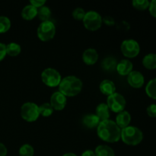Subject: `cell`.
<instances>
[{
  "instance_id": "obj_25",
  "label": "cell",
  "mask_w": 156,
  "mask_h": 156,
  "mask_svg": "<svg viewBox=\"0 0 156 156\" xmlns=\"http://www.w3.org/2000/svg\"><path fill=\"white\" fill-rule=\"evenodd\" d=\"M39 112L40 115H42L43 117H50L53 113V108L50 104L44 103L41 105V106H39Z\"/></svg>"
},
{
  "instance_id": "obj_23",
  "label": "cell",
  "mask_w": 156,
  "mask_h": 156,
  "mask_svg": "<svg viewBox=\"0 0 156 156\" xmlns=\"http://www.w3.org/2000/svg\"><path fill=\"white\" fill-rule=\"evenodd\" d=\"M21 46L16 43H10L6 45V53L11 56H16L21 53Z\"/></svg>"
},
{
  "instance_id": "obj_24",
  "label": "cell",
  "mask_w": 156,
  "mask_h": 156,
  "mask_svg": "<svg viewBox=\"0 0 156 156\" xmlns=\"http://www.w3.org/2000/svg\"><path fill=\"white\" fill-rule=\"evenodd\" d=\"M146 92L149 98L156 100V78L148 82L146 87Z\"/></svg>"
},
{
  "instance_id": "obj_28",
  "label": "cell",
  "mask_w": 156,
  "mask_h": 156,
  "mask_svg": "<svg viewBox=\"0 0 156 156\" xmlns=\"http://www.w3.org/2000/svg\"><path fill=\"white\" fill-rule=\"evenodd\" d=\"M149 2L148 0H133L132 4L134 8L139 10H145L149 6Z\"/></svg>"
},
{
  "instance_id": "obj_37",
  "label": "cell",
  "mask_w": 156,
  "mask_h": 156,
  "mask_svg": "<svg viewBox=\"0 0 156 156\" xmlns=\"http://www.w3.org/2000/svg\"><path fill=\"white\" fill-rule=\"evenodd\" d=\"M62 156H77V155L74 153H72V152H69V153L65 154V155H63Z\"/></svg>"
},
{
  "instance_id": "obj_9",
  "label": "cell",
  "mask_w": 156,
  "mask_h": 156,
  "mask_svg": "<svg viewBox=\"0 0 156 156\" xmlns=\"http://www.w3.org/2000/svg\"><path fill=\"white\" fill-rule=\"evenodd\" d=\"M121 51L125 56L129 58L136 57L140 53V47L136 41L133 39L125 40L121 44Z\"/></svg>"
},
{
  "instance_id": "obj_10",
  "label": "cell",
  "mask_w": 156,
  "mask_h": 156,
  "mask_svg": "<svg viewBox=\"0 0 156 156\" xmlns=\"http://www.w3.org/2000/svg\"><path fill=\"white\" fill-rule=\"evenodd\" d=\"M50 105L56 111H62L66 105V98L59 91L54 92L50 98Z\"/></svg>"
},
{
  "instance_id": "obj_16",
  "label": "cell",
  "mask_w": 156,
  "mask_h": 156,
  "mask_svg": "<svg viewBox=\"0 0 156 156\" xmlns=\"http://www.w3.org/2000/svg\"><path fill=\"white\" fill-rule=\"evenodd\" d=\"M96 115L98 117L101 121L109 120L110 109L107 104H99L96 108Z\"/></svg>"
},
{
  "instance_id": "obj_29",
  "label": "cell",
  "mask_w": 156,
  "mask_h": 156,
  "mask_svg": "<svg viewBox=\"0 0 156 156\" xmlns=\"http://www.w3.org/2000/svg\"><path fill=\"white\" fill-rule=\"evenodd\" d=\"M85 13L86 12H85L83 9H82V8H76L73 12V16L76 20L80 21V20H83Z\"/></svg>"
},
{
  "instance_id": "obj_21",
  "label": "cell",
  "mask_w": 156,
  "mask_h": 156,
  "mask_svg": "<svg viewBox=\"0 0 156 156\" xmlns=\"http://www.w3.org/2000/svg\"><path fill=\"white\" fill-rule=\"evenodd\" d=\"M101 66L104 69L107 70V71H114L117 68V59L112 56H108V57L104 59L101 62Z\"/></svg>"
},
{
  "instance_id": "obj_19",
  "label": "cell",
  "mask_w": 156,
  "mask_h": 156,
  "mask_svg": "<svg viewBox=\"0 0 156 156\" xmlns=\"http://www.w3.org/2000/svg\"><path fill=\"white\" fill-rule=\"evenodd\" d=\"M95 156H115L114 149L106 145H100L94 151Z\"/></svg>"
},
{
  "instance_id": "obj_14",
  "label": "cell",
  "mask_w": 156,
  "mask_h": 156,
  "mask_svg": "<svg viewBox=\"0 0 156 156\" xmlns=\"http://www.w3.org/2000/svg\"><path fill=\"white\" fill-rule=\"evenodd\" d=\"M131 116L129 114V113L126 111H123L122 112L119 113L118 115L117 116L115 123H117V125L119 127L123 129V128L129 126Z\"/></svg>"
},
{
  "instance_id": "obj_8",
  "label": "cell",
  "mask_w": 156,
  "mask_h": 156,
  "mask_svg": "<svg viewBox=\"0 0 156 156\" xmlns=\"http://www.w3.org/2000/svg\"><path fill=\"white\" fill-rule=\"evenodd\" d=\"M126 104L124 97L117 92L108 96L107 99V105L109 109L116 113L122 112L126 107Z\"/></svg>"
},
{
  "instance_id": "obj_33",
  "label": "cell",
  "mask_w": 156,
  "mask_h": 156,
  "mask_svg": "<svg viewBox=\"0 0 156 156\" xmlns=\"http://www.w3.org/2000/svg\"><path fill=\"white\" fill-rule=\"evenodd\" d=\"M6 54V45L3 43H0V61L4 59Z\"/></svg>"
},
{
  "instance_id": "obj_31",
  "label": "cell",
  "mask_w": 156,
  "mask_h": 156,
  "mask_svg": "<svg viewBox=\"0 0 156 156\" xmlns=\"http://www.w3.org/2000/svg\"><path fill=\"white\" fill-rule=\"evenodd\" d=\"M149 12L151 15L156 18V0H152L150 3H149Z\"/></svg>"
},
{
  "instance_id": "obj_34",
  "label": "cell",
  "mask_w": 156,
  "mask_h": 156,
  "mask_svg": "<svg viewBox=\"0 0 156 156\" xmlns=\"http://www.w3.org/2000/svg\"><path fill=\"white\" fill-rule=\"evenodd\" d=\"M102 21H105V24H108V25H113V24H114V20L112 17L106 16L102 19Z\"/></svg>"
},
{
  "instance_id": "obj_1",
  "label": "cell",
  "mask_w": 156,
  "mask_h": 156,
  "mask_svg": "<svg viewBox=\"0 0 156 156\" xmlns=\"http://www.w3.org/2000/svg\"><path fill=\"white\" fill-rule=\"evenodd\" d=\"M121 129L111 120L101 121L98 126V135L102 140L108 143H116L120 139Z\"/></svg>"
},
{
  "instance_id": "obj_3",
  "label": "cell",
  "mask_w": 156,
  "mask_h": 156,
  "mask_svg": "<svg viewBox=\"0 0 156 156\" xmlns=\"http://www.w3.org/2000/svg\"><path fill=\"white\" fill-rule=\"evenodd\" d=\"M120 137L126 144L129 146H136L143 140V133L141 129L136 126H128L121 129Z\"/></svg>"
},
{
  "instance_id": "obj_27",
  "label": "cell",
  "mask_w": 156,
  "mask_h": 156,
  "mask_svg": "<svg viewBox=\"0 0 156 156\" xmlns=\"http://www.w3.org/2000/svg\"><path fill=\"white\" fill-rule=\"evenodd\" d=\"M34 149L29 144L23 145L19 149L20 156H34Z\"/></svg>"
},
{
  "instance_id": "obj_11",
  "label": "cell",
  "mask_w": 156,
  "mask_h": 156,
  "mask_svg": "<svg viewBox=\"0 0 156 156\" xmlns=\"http://www.w3.org/2000/svg\"><path fill=\"white\" fill-rule=\"evenodd\" d=\"M127 82L131 87L140 88L144 85L145 79L143 75L139 71H132L127 76Z\"/></svg>"
},
{
  "instance_id": "obj_15",
  "label": "cell",
  "mask_w": 156,
  "mask_h": 156,
  "mask_svg": "<svg viewBox=\"0 0 156 156\" xmlns=\"http://www.w3.org/2000/svg\"><path fill=\"white\" fill-rule=\"evenodd\" d=\"M100 91L105 95L110 96L115 93L116 86L115 84L109 79H105L102 81L100 84Z\"/></svg>"
},
{
  "instance_id": "obj_22",
  "label": "cell",
  "mask_w": 156,
  "mask_h": 156,
  "mask_svg": "<svg viewBox=\"0 0 156 156\" xmlns=\"http://www.w3.org/2000/svg\"><path fill=\"white\" fill-rule=\"evenodd\" d=\"M37 17L41 21H49V18L51 16V11L50 8L47 6H42L37 9Z\"/></svg>"
},
{
  "instance_id": "obj_35",
  "label": "cell",
  "mask_w": 156,
  "mask_h": 156,
  "mask_svg": "<svg viewBox=\"0 0 156 156\" xmlns=\"http://www.w3.org/2000/svg\"><path fill=\"white\" fill-rule=\"evenodd\" d=\"M7 148L3 143H0V156H6L7 155Z\"/></svg>"
},
{
  "instance_id": "obj_30",
  "label": "cell",
  "mask_w": 156,
  "mask_h": 156,
  "mask_svg": "<svg viewBox=\"0 0 156 156\" xmlns=\"http://www.w3.org/2000/svg\"><path fill=\"white\" fill-rule=\"evenodd\" d=\"M146 111L149 117H156V105L152 104V105H149L146 109Z\"/></svg>"
},
{
  "instance_id": "obj_17",
  "label": "cell",
  "mask_w": 156,
  "mask_h": 156,
  "mask_svg": "<svg viewBox=\"0 0 156 156\" xmlns=\"http://www.w3.org/2000/svg\"><path fill=\"white\" fill-rule=\"evenodd\" d=\"M37 15V9L32 5H27L21 11V17L27 21L34 19Z\"/></svg>"
},
{
  "instance_id": "obj_13",
  "label": "cell",
  "mask_w": 156,
  "mask_h": 156,
  "mask_svg": "<svg viewBox=\"0 0 156 156\" xmlns=\"http://www.w3.org/2000/svg\"><path fill=\"white\" fill-rule=\"evenodd\" d=\"M82 59L87 65H93L98 59V52L93 48H88L84 51L82 54Z\"/></svg>"
},
{
  "instance_id": "obj_26",
  "label": "cell",
  "mask_w": 156,
  "mask_h": 156,
  "mask_svg": "<svg viewBox=\"0 0 156 156\" xmlns=\"http://www.w3.org/2000/svg\"><path fill=\"white\" fill-rule=\"evenodd\" d=\"M10 19L6 16H0V34L7 32L10 29Z\"/></svg>"
},
{
  "instance_id": "obj_36",
  "label": "cell",
  "mask_w": 156,
  "mask_h": 156,
  "mask_svg": "<svg viewBox=\"0 0 156 156\" xmlns=\"http://www.w3.org/2000/svg\"><path fill=\"white\" fill-rule=\"evenodd\" d=\"M81 156H95V154L92 150H86L82 154Z\"/></svg>"
},
{
  "instance_id": "obj_4",
  "label": "cell",
  "mask_w": 156,
  "mask_h": 156,
  "mask_svg": "<svg viewBox=\"0 0 156 156\" xmlns=\"http://www.w3.org/2000/svg\"><path fill=\"white\" fill-rule=\"evenodd\" d=\"M56 34V26L51 21H43L37 28V36L42 41H48L53 39Z\"/></svg>"
},
{
  "instance_id": "obj_20",
  "label": "cell",
  "mask_w": 156,
  "mask_h": 156,
  "mask_svg": "<svg viewBox=\"0 0 156 156\" xmlns=\"http://www.w3.org/2000/svg\"><path fill=\"white\" fill-rule=\"evenodd\" d=\"M143 64L148 69H156V53H149L143 59Z\"/></svg>"
},
{
  "instance_id": "obj_2",
  "label": "cell",
  "mask_w": 156,
  "mask_h": 156,
  "mask_svg": "<svg viewBox=\"0 0 156 156\" xmlns=\"http://www.w3.org/2000/svg\"><path fill=\"white\" fill-rule=\"evenodd\" d=\"M82 88V82L74 76H69L61 80L59 85V92L66 97H73L80 93Z\"/></svg>"
},
{
  "instance_id": "obj_7",
  "label": "cell",
  "mask_w": 156,
  "mask_h": 156,
  "mask_svg": "<svg viewBox=\"0 0 156 156\" xmlns=\"http://www.w3.org/2000/svg\"><path fill=\"white\" fill-rule=\"evenodd\" d=\"M41 79L43 82L49 87H56L59 85L61 76L59 72L53 68H47L41 73Z\"/></svg>"
},
{
  "instance_id": "obj_12",
  "label": "cell",
  "mask_w": 156,
  "mask_h": 156,
  "mask_svg": "<svg viewBox=\"0 0 156 156\" xmlns=\"http://www.w3.org/2000/svg\"><path fill=\"white\" fill-rule=\"evenodd\" d=\"M133 65L131 61L128 59H122L117 63L116 69L120 76H128L133 71Z\"/></svg>"
},
{
  "instance_id": "obj_18",
  "label": "cell",
  "mask_w": 156,
  "mask_h": 156,
  "mask_svg": "<svg viewBox=\"0 0 156 156\" xmlns=\"http://www.w3.org/2000/svg\"><path fill=\"white\" fill-rule=\"evenodd\" d=\"M101 120L96 114H88L83 118V123L88 128L98 127Z\"/></svg>"
},
{
  "instance_id": "obj_6",
  "label": "cell",
  "mask_w": 156,
  "mask_h": 156,
  "mask_svg": "<svg viewBox=\"0 0 156 156\" xmlns=\"http://www.w3.org/2000/svg\"><path fill=\"white\" fill-rule=\"evenodd\" d=\"M82 21L85 28L92 31L100 28L102 24L101 16L95 11H89L86 12Z\"/></svg>"
},
{
  "instance_id": "obj_5",
  "label": "cell",
  "mask_w": 156,
  "mask_h": 156,
  "mask_svg": "<svg viewBox=\"0 0 156 156\" xmlns=\"http://www.w3.org/2000/svg\"><path fill=\"white\" fill-rule=\"evenodd\" d=\"M21 117L27 122H34L40 116L39 106L33 102L24 103L21 108Z\"/></svg>"
},
{
  "instance_id": "obj_32",
  "label": "cell",
  "mask_w": 156,
  "mask_h": 156,
  "mask_svg": "<svg viewBox=\"0 0 156 156\" xmlns=\"http://www.w3.org/2000/svg\"><path fill=\"white\" fill-rule=\"evenodd\" d=\"M30 5H32L33 6H34L37 9H39V8L42 7L44 5V4L46 3L45 0H31L30 1Z\"/></svg>"
}]
</instances>
